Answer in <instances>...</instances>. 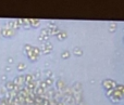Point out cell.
Instances as JSON below:
<instances>
[{
    "label": "cell",
    "instance_id": "30bf717a",
    "mask_svg": "<svg viewBox=\"0 0 124 105\" xmlns=\"http://www.w3.org/2000/svg\"><path fill=\"white\" fill-rule=\"evenodd\" d=\"M26 69V64H24V63H20V64H17V71L20 72H23Z\"/></svg>",
    "mask_w": 124,
    "mask_h": 105
},
{
    "label": "cell",
    "instance_id": "7a4b0ae2",
    "mask_svg": "<svg viewBox=\"0 0 124 105\" xmlns=\"http://www.w3.org/2000/svg\"><path fill=\"white\" fill-rule=\"evenodd\" d=\"M116 87V81H114V80H112V79H105V80L102 81V88L105 89L107 92H109V91L113 90Z\"/></svg>",
    "mask_w": 124,
    "mask_h": 105
},
{
    "label": "cell",
    "instance_id": "9c48e42d",
    "mask_svg": "<svg viewBox=\"0 0 124 105\" xmlns=\"http://www.w3.org/2000/svg\"><path fill=\"white\" fill-rule=\"evenodd\" d=\"M116 89L121 93V94L123 95V97H124V86H123V85H116Z\"/></svg>",
    "mask_w": 124,
    "mask_h": 105
},
{
    "label": "cell",
    "instance_id": "6da1fadb",
    "mask_svg": "<svg viewBox=\"0 0 124 105\" xmlns=\"http://www.w3.org/2000/svg\"><path fill=\"white\" fill-rule=\"evenodd\" d=\"M24 52H25V54L27 55L28 60H31L32 62H35V61H37L39 58L40 49L37 47H34V46L25 45L24 46Z\"/></svg>",
    "mask_w": 124,
    "mask_h": 105
},
{
    "label": "cell",
    "instance_id": "8fae6325",
    "mask_svg": "<svg viewBox=\"0 0 124 105\" xmlns=\"http://www.w3.org/2000/svg\"><path fill=\"white\" fill-rule=\"evenodd\" d=\"M61 56H62V59H69V58H70V52H69V51L62 52Z\"/></svg>",
    "mask_w": 124,
    "mask_h": 105
},
{
    "label": "cell",
    "instance_id": "7c38bea8",
    "mask_svg": "<svg viewBox=\"0 0 124 105\" xmlns=\"http://www.w3.org/2000/svg\"><path fill=\"white\" fill-rule=\"evenodd\" d=\"M0 37H1V30H0Z\"/></svg>",
    "mask_w": 124,
    "mask_h": 105
},
{
    "label": "cell",
    "instance_id": "277c9868",
    "mask_svg": "<svg viewBox=\"0 0 124 105\" xmlns=\"http://www.w3.org/2000/svg\"><path fill=\"white\" fill-rule=\"evenodd\" d=\"M0 30H1V37H4V38H12L15 35V33H16L15 30L10 29V28H8V27H3Z\"/></svg>",
    "mask_w": 124,
    "mask_h": 105
},
{
    "label": "cell",
    "instance_id": "ba28073f",
    "mask_svg": "<svg viewBox=\"0 0 124 105\" xmlns=\"http://www.w3.org/2000/svg\"><path fill=\"white\" fill-rule=\"evenodd\" d=\"M39 24H40V20H37V19L30 20V26H32V27H37V26H39Z\"/></svg>",
    "mask_w": 124,
    "mask_h": 105
},
{
    "label": "cell",
    "instance_id": "8992f818",
    "mask_svg": "<svg viewBox=\"0 0 124 105\" xmlns=\"http://www.w3.org/2000/svg\"><path fill=\"white\" fill-rule=\"evenodd\" d=\"M57 37H58V39L60 41H62V40H64V39H66V37H68V34H66L64 30H59L58 32V34L56 35Z\"/></svg>",
    "mask_w": 124,
    "mask_h": 105
},
{
    "label": "cell",
    "instance_id": "52a82bcc",
    "mask_svg": "<svg viewBox=\"0 0 124 105\" xmlns=\"http://www.w3.org/2000/svg\"><path fill=\"white\" fill-rule=\"evenodd\" d=\"M4 87H6V89L9 91V92H11V91L14 90V84H13V81H10V80L6 82Z\"/></svg>",
    "mask_w": 124,
    "mask_h": 105
},
{
    "label": "cell",
    "instance_id": "5b68a950",
    "mask_svg": "<svg viewBox=\"0 0 124 105\" xmlns=\"http://www.w3.org/2000/svg\"><path fill=\"white\" fill-rule=\"evenodd\" d=\"M40 51L43 52L44 54H49L50 52L52 51V45L49 42V41H47V42H45V43H44V46H43V47H41Z\"/></svg>",
    "mask_w": 124,
    "mask_h": 105
},
{
    "label": "cell",
    "instance_id": "3957f363",
    "mask_svg": "<svg viewBox=\"0 0 124 105\" xmlns=\"http://www.w3.org/2000/svg\"><path fill=\"white\" fill-rule=\"evenodd\" d=\"M13 84L15 87H19V88H23V86H25V76L24 75H20L17 77L14 78V80H12Z\"/></svg>",
    "mask_w": 124,
    "mask_h": 105
}]
</instances>
